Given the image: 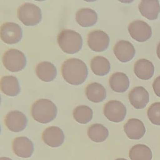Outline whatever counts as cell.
<instances>
[{"mask_svg": "<svg viewBox=\"0 0 160 160\" xmlns=\"http://www.w3.org/2000/svg\"><path fill=\"white\" fill-rule=\"evenodd\" d=\"M12 149L14 152L18 157L29 158L34 152V145L28 138L20 137L14 139Z\"/></svg>", "mask_w": 160, "mask_h": 160, "instance_id": "cell-14", "label": "cell"}, {"mask_svg": "<svg viewBox=\"0 0 160 160\" xmlns=\"http://www.w3.org/2000/svg\"><path fill=\"white\" fill-rule=\"evenodd\" d=\"M110 38L107 33L100 30L91 32L88 36L89 47L95 52H102L109 46Z\"/></svg>", "mask_w": 160, "mask_h": 160, "instance_id": "cell-9", "label": "cell"}, {"mask_svg": "<svg viewBox=\"0 0 160 160\" xmlns=\"http://www.w3.org/2000/svg\"><path fill=\"white\" fill-rule=\"evenodd\" d=\"M109 84L114 91L123 92L129 88L130 80L124 73L117 72L112 74L109 78Z\"/></svg>", "mask_w": 160, "mask_h": 160, "instance_id": "cell-22", "label": "cell"}, {"mask_svg": "<svg viewBox=\"0 0 160 160\" xmlns=\"http://www.w3.org/2000/svg\"><path fill=\"white\" fill-rule=\"evenodd\" d=\"M156 53H157V57L160 60V42L157 45V48H156Z\"/></svg>", "mask_w": 160, "mask_h": 160, "instance_id": "cell-29", "label": "cell"}, {"mask_svg": "<svg viewBox=\"0 0 160 160\" xmlns=\"http://www.w3.org/2000/svg\"><path fill=\"white\" fill-rule=\"evenodd\" d=\"M58 42L64 53L74 54L80 51L83 45L81 35L75 31L64 29L58 35Z\"/></svg>", "mask_w": 160, "mask_h": 160, "instance_id": "cell-3", "label": "cell"}, {"mask_svg": "<svg viewBox=\"0 0 160 160\" xmlns=\"http://www.w3.org/2000/svg\"><path fill=\"white\" fill-rule=\"evenodd\" d=\"M134 72L139 79L148 80L153 75L154 65L152 62L147 59H140L135 62Z\"/></svg>", "mask_w": 160, "mask_h": 160, "instance_id": "cell-16", "label": "cell"}, {"mask_svg": "<svg viewBox=\"0 0 160 160\" xmlns=\"http://www.w3.org/2000/svg\"><path fill=\"white\" fill-rule=\"evenodd\" d=\"M129 155L131 160H151L152 157L151 150L143 144L133 146L129 151Z\"/></svg>", "mask_w": 160, "mask_h": 160, "instance_id": "cell-24", "label": "cell"}, {"mask_svg": "<svg viewBox=\"0 0 160 160\" xmlns=\"http://www.w3.org/2000/svg\"><path fill=\"white\" fill-rule=\"evenodd\" d=\"M147 115L152 124L160 125V102L152 104L148 108Z\"/></svg>", "mask_w": 160, "mask_h": 160, "instance_id": "cell-27", "label": "cell"}, {"mask_svg": "<svg viewBox=\"0 0 160 160\" xmlns=\"http://www.w3.org/2000/svg\"><path fill=\"white\" fill-rule=\"evenodd\" d=\"M93 116L92 109L86 105L77 107L73 112L74 118L77 122L86 124L91 121Z\"/></svg>", "mask_w": 160, "mask_h": 160, "instance_id": "cell-26", "label": "cell"}, {"mask_svg": "<svg viewBox=\"0 0 160 160\" xmlns=\"http://www.w3.org/2000/svg\"><path fill=\"white\" fill-rule=\"evenodd\" d=\"M76 20L81 27H92L98 20V14L90 8H81L76 14Z\"/></svg>", "mask_w": 160, "mask_h": 160, "instance_id": "cell-18", "label": "cell"}, {"mask_svg": "<svg viewBox=\"0 0 160 160\" xmlns=\"http://www.w3.org/2000/svg\"><path fill=\"white\" fill-rule=\"evenodd\" d=\"M0 160H12L11 158H8V157H2L0 158Z\"/></svg>", "mask_w": 160, "mask_h": 160, "instance_id": "cell-30", "label": "cell"}, {"mask_svg": "<svg viewBox=\"0 0 160 160\" xmlns=\"http://www.w3.org/2000/svg\"><path fill=\"white\" fill-rule=\"evenodd\" d=\"M139 12L143 16L149 20L157 19L160 12L158 0H142L138 5Z\"/></svg>", "mask_w": 160, "mask_h": 160, "instance_id": "cell-17", "label": "cell"}, {"mask_svg": "<svg viewBox=\"0 0 160 160\" xmlns=\"http://www.w3.org/2000/svg\"><path fill=\"white\" fill-rule=\"evenodd\" d=\"M115 160H127V159H124V158H118V159H116Z\"/></svg>", "mask_w": 160, "mask_h": 160, "instance_id": "cell-31", "label": "cell"}, {"mask_svg": "<svg viewBox=\"0 0 160 160\" xmlns=\"http://www.w3.org/2000/svg\"><path fill=\"white\" fill-rule=\"evenodd\" d=\"M18 19L27 26H33L39 24L42 19L41 9L33 3L27 2L18 9Z\"/></svg>", "mask_w": 160, "mask_h": 160, "instance_id": "cell-4", "label": "cell"}, {"mask_svg": "<svg viewBox=\"0 0 160 160\" xmlns=\"http://www.w3.org/2000/svg\"><path fill=\"white\" fill-rule=\"evenodd\" d=\"M42 138L43 142L48 146L52 148H57L63 144L65 136L63 131L59 127L51 126L44 131Z\"/></svg>", "mask_w": 160, "mask_h": 160, "instance_id": "cell-11", "label": "cell"}, {"mask_svg": "<svg viewBox=\"0 0 160 160\" xmlns=\"http://www.w3.org/2000/svg\"><path fill=\"white\" fill-rule=\"evenodd\" d=\"M91 69L96 75L103 76L108 74L110 70L109 61L102 56H96L91 61Z\"/></svg>", "mask_w": 160, "mask_h": 160, "instance_id": "cell-23", "label": "cell"}, {"mask_svg": "<svg viewBox=\"0 0 160 160\" xmlns=\"http://www.w3.org/2000/svg\"><path fill=\"white\" fill-rule=\"evenodd\" d=\"M5 123L10 131L18 132L26 128L28 125V119L25 114L21 111L14 110L6 115Z\"/></svg>", "mask_w": 160, "mask_h": 160, "instance_id": "cell-10", "label": "cell"}, {"mask_svg": "<svg viewBox=\"0 0 160 160\" xmlns=\"http://www.w3.org/2000/svg\"><path fill=\"white\" fill-rule=\"evenodd\" d=\"M86 94L89 101L94 103L102 102L107 96L105 88L102 84L97 82L90 83L87 86Z\"/></svg>", "mask_w": 160, "mask_h": 160, "instance_id": "cell-21", "label": "cell"}, {"mask_svg": "<svg viewBox=\"0 0 160 160\" xmlns=\"http://www.w3.org/2000/svg\"><path fill=\"white\" fill-rule=\"evenodd\" d=\"M103 112L108 120L112 122H119L124 120L127 110L121 102L117 100H111L105 105Z\"/></svg>", "mask_w": 160, "mask_h": 160, "instance_id": "cell-6", "label": "cell"}, {"mask_svg": "<svg viewBox=\"0 0 160 160\" xmlns=\"http://www.w3.org/2000/svg\"><path fill=\"white\" fill-rule=\"evenodd\" d=\"M2 63L8 71L16 72L24 69L27 64L25 54L20 50L10 49L2 57Z\"/></svg>", "mask_w": 160, "mask_h": 160, "instance_id": "cell-5", "label": "cell"}, {"mask_svg": "<svg viewBox=\"0 0 160 160\" xmlns=\"http://www.w3.org/2000/svg\"><path fill=\"white\" fill-rule=\"evenodd\" d=\"M129 102L136 109H143L149 101V94L148 91L142 86L136 87L131 90L128 94Z\"/></svg>", "mask_w": 160, "mask_h": 160, "instance_id": "cell-13", "label": "cell"}, {"mask_svg": "<svg viewBox=\"0 0 160 160\" xmlns=\"http://www.w3.org/2000/svg\"><path fill=\"white\" fill-rule=\"evenodd\" d=\"M152 87L154 93L157 96L160 97V75L154 79Z\"/></svg>", "mask_w": 160, "mask_h": 160, "instance_id": "cell-28", "label": "cell"}, {"mask_svg": "<svg viewBox=\"0 0 160 160\" xmlns=\"http://www.w3.org/2000/svg\"><path fill=\"white\" fill-rule=\"evenodd\" d=\"M1 89L5 95L12 97L17 96L20 92L18 79L13 76H6L2 78Z\"/></svg>", "mask_w": 160, "mask_h": 160, "instance_id": "cell-20", "label": "cell"}, {"mask_svg": "<svg viewBox=\"0 0 160 160\" xmlns=\"http://www.w3.org/2000/svg\"><path fill=\"white\" fill-rule=\"evenodd\" d=\"M123 129L126 135L131 139H140L146 133L144 123L140 120L137 118L128 120L124 124Z\"/></svg>", "mask_w": 160, "mask_h": 160, "instance_id": "cell-15", "label": "cell"}, {"mask_svg": "<svg viewBox=\"0 0 160 160\" xmlns=\"http://www.w3.org/2000/svg\"><path fill=\"white\" fill-rule=\"evenodd\" d=\"M90 139L97 143L103 142L108 137L109 132L106 127L100 123L91 125L88 131Z\"/></svg>", "mask_w": 160, "mask_h": 160, "instance_id": "cell-25", "label": "cell"}, {"mask_svg": "<svg viewBox=\"0 0 160 160\" xmlns=\"http://www.w3.org/2000/svg\"><path fill=\"white\" fill-rule=\"evenodd\" d=\"M58 109L50 100L42 99L36 101L31 108V115L38 122L47 123L56 118Z\"/></svg>", "mask_w": 160, "mask_h": 160, "instance_id": "cell-2", "label": "cell"}, {"mask_svg": "<svg viewBox=\"0 0 160 160\" xmlns=\"http://www.w3.org/2000/svg\"><path fill=\"white\" fill-rule=\"evenodd\" d=\"M62 74L64 80L72 85L78 86L85 82L88 77V67L79 59L72 58L66 60L62 65Z\"/></svg>", "mask_w": 160, "mask_h": 160, "instance_id": "cell-1", "label": "cell"}, {"mask_svg": "<svg viewBox=\"0 0 160 160\" xmlns=\"http://www.w3.org/2000/svg\"><path fill=\"white\" fill-rule=\"evenodd\" d=\"M35 71L39 79L44 82L53 81L57 77V68L49 62H40L36 66Z\"/></svg>", "mask_w": 160, "mask_h": 160, "instance_id": "cell-19", "label": "cell"}, {"mask_svg": "<svg viewBox=\"0 0 160 160\" xmlns=\"http://www.w3.org/2000/svg\"><path fill=\"white\" fill-rule=\"evenodd\" d=\"M128 31L131 37L138 42H144L152 36L151 27L145 21L135 20L129 24Z\"/></svg>", "mask_w": 160, "mask_h": 160, "instance_id": "cell-7", "label": "cell"}, {"mask_svg": "<svg viewBox=\"0 0 160 160\" xmlns=\"http://www.w3.org/2000/svg\"><path fill=\"white\" fill-rule=\"evenodd\" d=\"M23 36L20 26L13 22H6L1 28V38L8 44L17 43L21 41Z\"/></svg>", "mask_w": 160, "mask_h": 160, "instance_id": "cell-8", "label": "cell"}, {"mask_svg": "<svg viewBox=\"0 0 160 160\" xmlns=\"http://www.w3.org/2000/svg\"><path fill=\"white\" fill-rule=\"evenodd\" d=\"M116 58L122 62L130 61L135 55V49L132 43L125 40H120L115 44L113 49Z\"/></svg>", "mask_w": 160, "mask_h": 160, "instance_id": "cell-12", "label": "cell"}]
</instances>
